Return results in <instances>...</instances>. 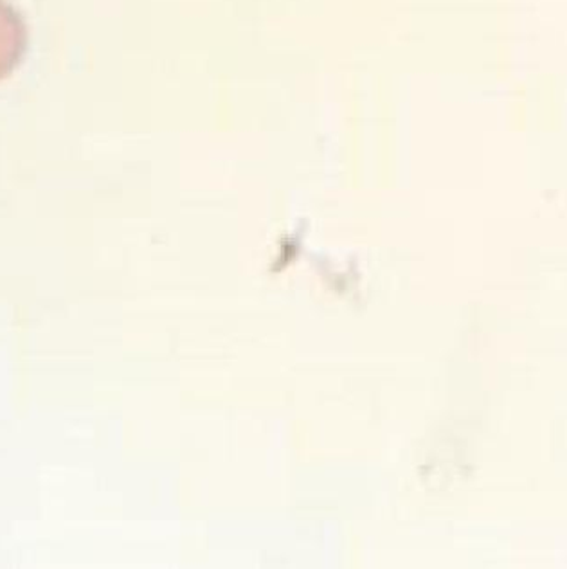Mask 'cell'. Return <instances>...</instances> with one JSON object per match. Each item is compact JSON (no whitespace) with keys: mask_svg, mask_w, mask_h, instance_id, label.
<instances>
[{"mask_svg":"<svg viewBox=\"0 0 567 569\" xmlns=\"http://www.w3.org/2000/svg\"><path fill=\"white\" fill-rule=\"evenodd\" d=\"M28 26L8 0H0V80L10 77L28 51Z\"/></svg>","mask_w":567,"mask_h":569,"instance_id":"6da1fadb","label":"cell"}]
</instances>
